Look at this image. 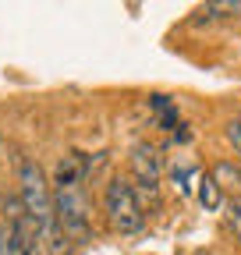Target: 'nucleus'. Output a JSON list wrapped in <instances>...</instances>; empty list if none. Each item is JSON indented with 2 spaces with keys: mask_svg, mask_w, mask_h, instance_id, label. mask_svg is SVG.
Wrapping results in <instances>:
<instances>
[{
  "mask_svg": "<svg viewBox=\"0 0 241 255\" xmlns=\"http://www.w3.org/2000/svg\"><path fill=\"white\" fill-rule=\"evenodd\" d=\"M18 199L25 202L28 216L36 220L39 238L46 231L57 227V216H53V188L46 184V174L36 159H18Z\"/></svg>",
  "mask_w": 241,
  "mask_h": 255,
  "instance_id": "obj_1",
  "label": "nucleus"
},
{
  "mask_svg": "<svg viewBox=\"0 0 241 255\" xmlns=\"http://www.w3.org/2000/svg\"><path fill=\"white\" fill-rule=\"evenodd\" d=\"M53 216H57V227L75 245L93 241V213H89L82 188H57L53 191Z\"/></svg>",
  "mask_w": 241,
  "mask_h": 255,
  "instance_id": "obj_2",
  "label": "nucleus"
},
{
  "mask_svg": "<svg viewBox=\"0 0 241 255\" xmlns=\"http://www.w3.org/2000/svg\"><path fill=\"white\" fill-rule=\"evenodd\" d=\"M103 206H107V220L117 234H138L145 227V213L135 199V191L124 177H114L103 191Z\"/></svg>",
  "mask_w": 241,
  "mask_h": 255,
  "instance_id": "obj_3",
  "label": "nucleus"
},
{
  "mask_svg": "<svg viewBox=\"0 0 241 255\" xmlns=\"http://www.w3.org/2000/svg\"><path fill=\"white\" fill-rule=\"evenodd\" d=\"M89 174H93V159L89 156H82V152L60 156L57 167H53V191L57 188H78V184H85Z\"/></svg>",
  "mask_w": 241,
  "mask_h": 255,
  "instance_id": "obj_4",
  "label": "nucleus"
},
{
  "mask_svg": "<svg viewBox=\"0 0 241 255\" xmlns=\"http://www.w3.org/2000/svg\"><path fill=\"white\" fill-rule=\"evenodd\" d=\"M131 170H135V184H160V152H156V145L138 142L131 149Z\"/></svg>",
  "mask_w": 241,
  "mask_h": 255,
  "instance_id": "obj_5",
  "label": "nucleus"
},
{
  "mask_svg": "<svg viewBox=\"0 0 241 255\" xmlns=\"http://www.w3.org/2000/svg\"><path fill=\"white\" fill-rule=\"evenodd\" d=\"M195 184H199V188H195L199 202H202L206 209H220V202H224V199H220V184L213 181V174H202Z\"/></svg>",
  "mask_w": 241,
  "mask_h": 255,
  "instance_id": "obj_6",
  "label": "nucleus"
},
{
  "mask_svg": "<svg viewBox=\"0 0 241 255\" xmlns=\"http://www.w3.org/2000/svg\"><path fill=\"white\" fill-rule=\"evenodd\" d=\"M7 255H46V252H43L39 241H28V238L7 231Z\"/></svg>",
  "mask_w": 241,
  "mask_h": 255,
  "instance_id": "obj_7",
  "label": "nucleus"
},
{
  "mask_svg": "<svg viewBox=\"0 0 241 255\" xmlns=\"http://www.w3.org/2000/svg\"><path fill=\"white\" fill-rule=\"evenodd\" d=\"M213 181H217L220 188L241 191V170H238L234 163H217V170H213Z\"/></svg>",
  "mask_w": 241,
  "mask_h": 255,
  "instance_id": "obj_8",
  "label": "nucleus"
},
{
  "mask_svg": "<svg viewBox=\"0 0 241 255\" xmlns=\"http://www.w3.org/2000/svg\"><path fill=\"white\" fill-rule=\"evenodd\" d=\"M153 110L160 114V124H163V128H174V124H177V110L170 107L167 96H153Z\"/></svg>",
  "mask_w": 241,
  "mask_h": 255,
  "instance_id": "obj_9",
  "label": "nucleus"
},
{
  "mask_svg": "<svg viewBox=\"0 0 241 255\" xmlns=\"http://www.w3.org/2000/svg\"><path fill=\"white\" fill-rule=\"evenodd\" d=\"M227 142L241 152V121H231V124H227Z\"/></svg>",
  "mask_w": 241,
  "mask_h": 255,
  "instance_id": "obj_10",
  "label": "nucleus"
},
{
  "mask_svg": "<svg viewBox=\"0 0 241 255\" xmlns=\"http://www.w3.org/2000/svg\"><path fill=\"white\" fill-rule=\"evenodd\" d=\"M227 223L234 227V234L241 238V202H231V213H227Z\"/></svg>",
  "mask_w": 241,
  "mask_h": 255,
  "instance_id": "obj_11",
  "label": "nucleus"
},
{
  "mask_svg": "<svg viewBox=\"0 0 241 255\" xmlns=\"http://www.w3.org/2000/svg\"><path fill=\"white\" fill-rule=\"evenodd\" d=\"M238 121H241V117H238Z\"/></svg>",
  "mask_w": 241,
  "mask_h": 255,
  "instance_id": "obj_12",
  "label": "nucleus"
}]
</instances>
